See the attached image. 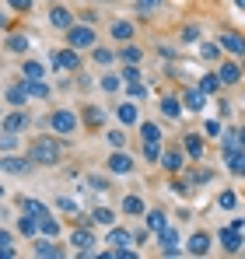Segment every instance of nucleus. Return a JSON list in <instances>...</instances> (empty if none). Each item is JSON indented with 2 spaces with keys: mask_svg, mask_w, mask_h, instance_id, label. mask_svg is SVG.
<instances>
[{
  "mask_svg": "<svg viewBox=\"0 0 245 259\" xmlns=\"http://www.w3.org/2000/svg\"><path fill=\"white\" fill-rule=\"evenodd\" d=\"M63 140H67V137H56L53 130H49V133H39V137L28 144L32 161H35L39 168H53V165H60V161H63Z\"/></svg>",
  "mask_w": 245,
  "mask_h": 259,
  "instance_id": "obj_1",
  "label": "nucleus"
},
{
  "mask_svg": "<svg viewBox=\"0 0 245 259\" xmlns=\"http://www.w3.org/2000/svg\"><path fill=\"white\" fill-rule=\"evenodd\" d=\"M81 126H84L81 116H77L74 109H67V105H60V109H53V112L46 116V130H53L56 137H74Z\"/></svg>",
  "mask_w": 245,
  "mask_h": 259,
  "instance_id": "obj_2",
  "label": "nucleus"
},
{
  "mask_svg": "<svg viewBox=\"0 0 245 259\" xmlns=\"http://www.w3.org/2000/svg\"><path fill=\"white\" fill-rule=\"evenodd\" d=\"M46 63H49L53 74H56V70H63V74H81V49H74V46L49 49V53H46Z\"/></svg>",
  "mask_w": 245,
  "mask_h": 259,
  "instance_id": "obj_3",
  "label": "nucleus"
},
{
  "mask_svg": "<svg viewBox=\"0 0 245 259\" xmlns=\"http://www.w3.org/2000/svg\"><path fill=\"white\" fill-rule=\"evenodd\" d=\"M63 39H67V46H74V49H95L98 46V32H95V25L91 21H77L70 32H63Z\"/></svg>",
  "mask_w": 245,
  "mask_h": 259,
  "instance_id": "obj_4",
  "label": "nucleus"
},
{
  "mask_svg": "<svg viewBox=\"0 0 245 259\" xmlns=\"http://www.w3.org/2000/svg\"><path fill=\"white\" fill-rule=\"evenodd\" d=\"M70 245H74V252L77 256H95L98 249V235H95V224H77L74 231H70Z\"/></svg>",
  "mask_w": 245,
  "mask_h": 259,
  "instance_id": "obj_5",
  "label": "nucleus"
},
{
  "mask_svg": "<svg viewBox=\"0 0 245 259\" xmlns=\"http://www.w3.org/2000/svg\"><path fill=\"white\" fill-rule=\"evenodd\" d=\"M46 21H49V28H56V32H70V28L77 25V14H74L70 7H63V4H49Z\"/></svg>",
  "mask_w": 245,
  "mask_h": 259,
  "instance_id": "obj_6",
  "label": "nucleus"
},
{
  "mask_svg": "<svg viewBox=\"0 0 245 259\" xmlns=\"http://www.w3.org/2000/svg\"><path fill=\"white\" fill-rule=\"evenodd\" d=\"M217 74H221L224 88H238L245 81V67H242V60H235V56H224L217 63Z\"/></svg>",
  "mask_w": 245,
  "mask_h": 259,
  "instance_id": "obj_7",
  "label": "nucleus"
},
{
  "mask_svg": "<svg viewBox=\"0 0 245 259\" xmlns=\"http://www.w3.org/2000/svg\"><path fill=\"white\" fill-rule=\"evenodd\" d=\"M186 165H189V154H186L182 144H179V147H165V154H161L165 175H182V172H186Z\"/></svg>",
  "mask_w": 245,
  "mask_h": 259,
  "instance_id": "obj_8",
  "label": "nucleus"
},
{
  "mask_svg": "<svg viewBox=\"0 0 245 259\" xmlns=\"http://www.w3.org/2000/svg\"><path fill=\"white\" fill-rule=\"evenodd\" d=\"M217 42H221V49H224L228 56H235V60L245 56V35L235 32V28H221V32H217Z\"/></svg>",
  "mask_w": 245,
  "mask_h": 259,
  "instance_id": "obj_9",
  "label": "nucleus"
},
{
  "mask_svg": "<svg viewBox=\"0 0 245 259\" xmlns=\"http://www.w3.org/2000/svg\"><path fill=\"white\" fill-rule=\"evenodd\" d=\"M4 102H7V109H25V105L32 102V95H28V81L18 77L14 84H7V88H4Z\"/></svg>",
  "mask_w": 245,
  "mask_h": 259,
  "instance_id": "obj_10",
  "label": "nucleus"
},
{
  "mask_svg": "<svg viewBox=\"0 0 245 259\" xmlns=\"http://www.w3.org/2000/svg\"><path fill=\"white\" fill-rule=\"evenodd\" d=\"M217 242H221V249L228 252V256H242V249H245V238H242V231L238 228H217Z\"/></svg>",
  "mask_w": 245,
  "mask_h": 259,
  "instance_id": "obj_11",
  "label": "nucleus"
},
{
  "mask_svg": "<svg viewBox=\"0 0 245 259\" xmlns=\"http://www.w3.org/2000/svg\"><path fill=\"white\" fill-rule=\"evenodd\" d=\"M154 238H158V252H161V256H168V259H172V256H182V252H186V245H179V231H175L172 224H168L165 231H158Z\"/></svg>",
  "mask_w": 245,
  "mask_h": 259,
  "instance_id": "obj_12",
  "label": "nucleus"
},
{
  "mask_svg": "<svg viewBox=\"0 0 245 259\" xmlns=\"http://www.w3.org/2000/svg\"><path fill=\"white\" fill-rule=\"evenodd\" d=\"M105 168H109L112 175H133V172H137V158L126 154V147H123V151H112V154H109Z\"/></svg>",
  "mask_w": 245,
  "mask_h": 259,
  "instance_id": "obj_13",
  "label": "nucleus"
},
{
  "mask_svg": "<svg viewBox=\"0 0 245 259\" xmlns=\"http://www.w3.org/2000/svg\"><path fill=\"white\" fill-rule=\"evenodd\" d=\"M28 126H32V116H28L25 109H7V112H4L0 130H7V133H28Z\"/></svg>",
  "mask_w": 245,
  "mask_h": 259,
  "instance_id": "obj_14",
  "label": "nucleus"
},
{
  "mask_svg": "<svg viewBox=\"0 0 245 259\" xmlns=\"http://www.w3.org/2000/svg\"><path fill=\"white\" fill-rule=\"evenodd\" d=\"M158 112H161L165 119H172V123H179V119L186 116V105H182V95H161V98H158Z\"/></svg>",
  "mask_w": 245,
  "mask_h": 259,
  "instance_id": "obj_15",
  "label": "nucleus"
},
{
  "mask_svg": "<svg viewBox=\"0 0 245 259\" xmlns=\"http://www.w3.org/2000/svg\"><path fill=\"white\" fill-rule=\"evenodd\" d=\"M0 168H4L7 175H28L32 168H35V161H32V154H4Z\"/></svg>",
  "mask_w": 245,
  "mask_h": 259,
  "instance_id": "obj_16",
  "label": "nucleus"
},
{
  "mask_svg": "<svg viewBox=\"0 0 245 259\" xmlns=\"http://www.w3.org/2000/svg\"><path fill=\"white\" fill-rule=\"evenodd\" d=\"M203 137H207V133H193V130H189V133H182V140H179V144L186 147L189 161H203V158H207V144H203Z\"/></svg>",
  "mask_w": 245,
  "mask_h": 259,
  "instance_id": "obj_17",
  "label": "nucleus"
},
{
  "mask_svg": "<svg viewBox=\"0 0 245 259\" xmlns=\"http://www.w3.org/2000/svg\"><path fill=\"white\" fill-rule=\"evenodd\" d=\"M14 228H18V235H21V238H28V242L42 235V221H39V217H32V214H25V210H18Z\"/></svg>",
  "mask_w": 245,
  "mask_h": 259,
  "instance_id": "obj_18",
  "label": "nucleus"
},
{
  "mask_svg": "<svg viewBox=\"0 0 245 259\" xmlns=\"http://www.w3.org/2000/svg\"><path fill=\"white\" fill-rule=\"evenodd\" d=\"M109 39H116V42H133V39H137V21L116 18V21L109 25Z\"/></svg>",
  "mask_w": 245,
  "mask_h": 259,
  "instance_id": "obj_19",
  "label": "nucleus"
},
{
  "mask_svg": "<svg viewBox=\"0 0 245 259\" xmlns=\"http://www.w3.org/2000/svg\"><path fill=\"white\" fill-rule=\"evenodd\" d=\"M116 119H119L123 126H140V102H133V98H126L116 105Z\"/></svg>",
  "mask_w": 245,
  "mask_h": 259,
  "instance_id": "obj_20",
  "label": "nucleus"
},
{
  "mask_svg": "<svg viewBox=\"0 0 245 259\" xmlns=\"http://www.w3.org/2000/svg\"><path fill=\"white\" fill-rule=\"evenodd\" d=\"M81 123L91 133H102L105 130V109L102 105H81Z\"/></svg>",
  "mask_w": 245,
  "mask_h": 259,
  "instance_id": "obj_21",
  "label": "nucleus"
},
{
  "mask_svg": "<svg viewBox=\"0 0 245 259\" xmlns=\"http://www.w3.org/2000/svg\"><path fill=\"white\" fill-rule=\"evenodd\" d=\"M32 252L39 259H60L63 256V249L56 245V238H49V235H39V238H32Z\"/></svg>",
  "mask_w": 245,
  "mask_h": 259,
  "instance_id": "obj_22",
  "label": "nucleus"
},
{
  "mask_svg": "<svg viewBox=\"0 0 245 259\" xmlns=\"http://www.w3.org/2000/svg\"><path fill=\"white\" fill-rule=\"evenodd\" d=\"M182 179L193 186V189H200V186H210L214 182V168H203L200 161H193V168L186 165V172H182Z\"/></svg>",
  "mask_w": 245,
  "mask_h": 259,
  "instance_id": "obj_23",
  "label": "nucleus"
},
{
  "mask_svg": "<svg viewBox=\"0 0 245 259\" xmlns=\"http://www.w3.org/2000/svg\"><path fill=\"white\" fill-rule=\"evenodd\" d=\"M210 245H214V238L207 231H193L186 238V256H210Z\"/></svg>",
  "mask_w": 245,
  "mask_h": 259,
  "instance_id": "obj_24",
  "label": "nucleus"
},
{
  "mask_svg": "<svg viewBox=\"0 0 245 259\" xmlns=\"http://www.w3.org/2000/svg\"><path fill=\"white\" fill-rule=\"evenodd\" d=\"M207 98H210V95H207L200 84L182 91V105H186V112H203V109H207Z\"/></svg>",
  "mask_w": 245,
  "mask_h": 259,
  "instance_id": "obj_25",
  "label": "nucleus"
},
{
  "mask_svg": "<svg viewBox=\"0 0 245 259\" xmlns=\"http://www.w3.org/2000/svg\"><path fill=\"white\" fill-rule=\"evenodd\" d=\"M196 56H200L203 63H221V60H224V49H221L217 39H200V42H196Z\"/></svg>",
  "mask_w": 245,
  "mask_h": 259,
  "instance_id": "obj_26",
  "label": "nucleus"
},
{
  "mask_svg": "<svg viewBox=\"0 0 245 259\" xmlns=\"http://www.w3.org/2000/svg\"><path fill=\"white\" fill-rule=\"evenodd\" d=\"M4 49H7L11 56H25V53L32 49V39H28L25 32H7V35H4Z\"/></svg>",
  "mask_w": 245,
  "mask_h": 259,
  "instance_id": "obj_27",
  "label": "nucleus"
},
{
  "mask_svg": "<svg viewBox=\"0 0 245 259\" xmlns=\"http://www.w3.org/2000/svg\"><path fill=\"white\" fill-rule=\"evenodd\" d=\"M119 210H123V217H144L147 214V200H144L140 193H126L123 203H119Z\"/></svg>",
  "mask_w": 245,
  "mask_h": 259,
  "instance_id": "obj_28",
  "label": "nucleus"
},
{
  "mask_svg": "<svg viewBox=\"0 0 245 259\" xmlns=\"http://www.w3.org/2000/svg\"><path fill=\"white\" fill-rule=\"evenodd\" d=\"M105 245L109 249H119V245H137V238H133V228H109L105 231Z\"/></svg>",
  "mask_w": 245,
  "mask_h": 259,
  "instance_id": "obj_29",
  "label": "nucleus"
},
{
  "mask_svg": "<svg viewBox=\"0 0 245 259\" xmlns=\"http://www.w3.org/2000/svg\"><path fill=\"white\" fill-rule=\"evenodd\" d=\"M21 77L25 81H46L49 77V63H42V60H21Z\"/></svg>",
  "mask_w": 245,
  "mask_h": 259,
  "instance_id": "obj_30",
  "label": "nucleus"
},
{
  "mask_svg": "<svg viewBox=\"0 0 245 259\" xmlns=\"http://www.w3.org/2000/svg\"><path fill=\"white\" fill-rule=\"evenodd\" d=\"M18 210H25V214H32V217H39V221L53 217V210H49L42 200H35V196H21V200H18Z\"/></svg>",
  "mask_w": 245,
  "mask_h": 259,
  "instance_id": "obj_31",
  "label": "nucleus"
},
{
  "mask_svg": "<svg viewBox=\"0 0 245 259\" xmlns=\"http://www.w3.org/2000/svg\"><path fill=\"white\" fill-rule=\"evenodd\" d=\"M119 63H123V67H140V63H144V49H140L137 42H123Z\"/></svg>",
  "mask_w": 245,
  "mask_h": 259,
  "instance_id": "obj_32",
  "label": "nucleus"
},
{
  "mask_svg": "<svg viewBox=\"0 0 245 259\" xmlns=\"http://www.w3.org/2000/svg\"><path fill=\"white\" fill-rule=\"evenodd\" d=\"M161 154H165V144H158V140H144L140 158H144L147 165H161Z\"/></svg>",
  "mask_w": 245,
  "mask_h": 259,
  "instance_id": "obj_33",
  "label": "nucleus"
},
{
  "mask_svg": "<svg viewBox=\"0 0 245 259\" xmlns=\"http://www.w3.org/2000/svg\"><path fill=\"white\" fill-rule=\"evenodd\" d=\"M123 84H126V81H123V74H112V67H109V70L98 77V88H102L105 95H116V91H123Z\"/></svg>",
  "mask_w": 245,
  "mask_h": 259,
  "instance_id": "obj_34",
  "label": "nucleus"
},
{
  "mask_svg": "<svg viewBox=\"0 0 245 259\" xmlns=\"http://www.w3.org/2000/svg\"><path fill=\"white\" fill-rule=\"evenodd\" d=\"M196 84L203 88L207 95H221L224 81H221V74H217V70H207V74H200V77H196Z\"/></svg>",
  "mask_w": 245,
  "mask_h": 259,
  "instance_id": "obj_35",
  "label": "nucleus"
},
{
  "mask_svg": "<svg viewBox=\"0 0 245 259\" xmlns=\"http://www.w3.org/2000/svg\"><path fill=\"white\" fill-rule=\"evenodd\" d=\"M144 224H147V228L158 235V231H165V228H168V214H165V210H158V207H147V214H144Z\"/></svg>",
  "mask_w": 245,
  "mask_h": 259,
  "instance_id": "obj_36",
  "label": "nucleus"
},
{
  "mask_svg": "<svg viewBox=\"0 0 245 259\" xmlns=\"http://www.w3.org/2000/svg\"><path fill=\"white\" fill-rule=\"evenodd\" d=\"M91 60H95L98 67H105V70H109V67L119 60V53H112L109 46H95V49H91Z\"/></svg>",
  "mask_w": 245,
  "mask_h": 259,
  "instance_id": "obj_37",
  "label": "nucleus"
},
{
  "mask_svg": "<svg viewBox=\"0 0 245 259\" xmlns=\"http://www.w3.org/2000/svg\"><path fill=\"white\" fill-rule=\"evenodd\" d=\"M91 217H95V224H98V228H116V224H119V217H116L112 207H95Z\"/></svg>",
  "mask_w": 245,
  "mask_h": 259,
  "instance_id": "obj_38",
  "label": "nucleus"
},
{
  "mask_svg": "<svg viewBox=\"0 0 245 259\" xmlns=\"http://www.w3.org/2000/svg\"><path fill=\"white\" fill-rule=\"evenodd\" d=\"M140 140H158V144H165V130L158 123H151V119H140Z\"/></svg>",
  "mask_w": 245,
  "mask_h": 259,
  "instance_id": "obj_39",
  "label": "nucleus"
},
{
  "mask_svg": "<svg viewBox=\"0 0 245 259\" xmlns=\"http://www.w3.org/2000/svg\"><path fill=\"white\" fill-rule=\"evenodd\" d=\"M123 91H126V98H133V102H147V84H144V77H140V81H126Z\"/></svg>",
  "mask_w": 245,
  "mask_h": 259,
  "instance_id": "obj_40",
  "label": "nucleus"
},
{
  "mask_svg": "<svg viewBox=\"0 0 245 259\" xmlns=\"http://www.w3.org/2000/svg\"><path fill=\"white\" fill-rule=\"evenodd\" d=\"M28 95L35 102H49L53 98V88H49V81H28Z\"/></svg>",
  "mask_w": 245,
  "mask_h": 259,
  "instance_id": "obj_41",
  "label": "nucleus"
},
{
  "mask_svg": "<svg viewBox=\"0 0 245 259\" xmlns=\"http://www.w3.org/2000/svg\"><path fill=\"white\" fill-rule=\"evenodd\" d=\"M105 140H109V147H112V151H123V147H126V126H112L109 130V133H105Z\"/></svg>",
  "mask_w": 245,
  "mask_h": 259,
  "instance_id": "obj_42",
  "label": "nucleus"
},
{
  "mask_svg": "<svg viewBox=\"0 0 245 259\" xmlns=\"http://www.w3.org/2000/svg\"><path fill=\"white\" fill-rule=\"evenodd\" d=\"M18 147H21V133H7V130H4V133H0V151H4V154H14Z\"/></svg>",
  "mask_w": 245,
  "mask_h": 259,
  "instance_id": "obj_43",
  "label": "nucleus"
},
{
  "mask_svg": "<svg viewBox=\"0 0 245 259\" xmlns=\"http://www.w3.org/2000/svg\"><path fill=\"white\" fill-rule=\"evenodd\" d=\"M235 207H238L235 189H221V193H217V210H235Z\"/></svg>",
  "mask_w": 245,
  "mask_h": 259,
  "instance_id": "obj_44",
  "label": "nucleus"
},
{
  "mask_svg": "<svg viewBox=\"0 0 245 259\" xmlns=\"http://www.w3.org/2000/svg\"><path fill=\"white\" fill-rule=\"evenodd\" d=\"M137 4V14H144V18H151V14H158L165 7V0H133Z\"/></svg>",
  "mask_w": 245,
  "mask_h": 259,
  "instance_id": "obj_45",
  "label": "nucleus"
},
{
  "mask_svg": "<svg viewBox=\"0 0 245 259\" xmlns=\"http://www.w3.org/2000/svg\"><path fill=\"white\" fill-rule=\"evenodd\" d=\"M84 182L91 186V193H109V189H112V182H109L105 175H88Z\"/></svg>",
  "mask_w": 245,
  "mask_h": 259,
  "instance_id": "obj_46",
  "label": "nucleus"
},
{
  "mask_svg": "<svg viewBox=\"0 0 245 259\" xmlns=\"http://www.w3.org/2000/svg\"><path fill=\"white\" fill-rule=\"evenodd\" d=\"M53 207H56V210H63V214H74V217L81 214V207H77L70 196H56V200H53Z\"/></svg>",
  "mask_w": 245,
  "mask_h": 259,
  "instance_id": "obj_47",
  "label": "nucleus"
},
{
  "mask_svg": "<svg viewBox=\"0 0 245 259\" xmlns=\"http://www.w3.org/2000/svg\"><path fill=\"white\" fill-rule=\"evenodd\" d=\"M224 126H228V123H224V119L217 116V119H207V123H203V133H207V137H214V140H221Z\"/></svg>",
  "mask_w": 245,
  "mask_h": 259,
  "instance_id": "obj_48",
  "label": "nucleus"
},
{
  "mask_svg": "<svg viewBox=\"0 0 245 259\" xmlns=\"http://www.w3.org/2000/svg\"><path fill=\"white\" fill-rule=\"evenodd\" d=\"M42 235H49V238H60V235H63V224H60L56 217H46V221H42Z\"/></svg>",
  "mask_w": 245,
  "mask_h": 259,
  "instance_id": "obj_49",
  "label": "nucleus"
},
{
  "mask_svg": "<svg viewBox=\"0 0 245 259\" xmlns=\"http://www.w3.org/2000/svg\"><path fill=\"white\" fill-rule=\"evenodd\" d=\"M179 35H182V42H186V46H189V42H200V39H203L200 25H182V32H179Z\"/></svg>",
  "mask_w": 245,
  "mask_h": 259,
  "instance_id": "obj_50",
  "label": "nucleus"
},
{
  "mask_svg": "<svg viewBox=\"0 0 245 259\" xmlns=\"http://www.w3.org/2000/svg\"><path fill=\"white\" fill-rule=\"evenodd\" d=\"M4 4H7L11 11H18V14H25V18H28V14H32V7H35V0H4Z\"/></svg>",
  "mask_w": 245,
  "mask_h": 259,
  "instance_id": "obj_51",
  "label": "nucleus"
},
{
  "mask_svg": "<svg viewBox=\"0 0 245 259\" xmlns=\"http://www.w3.org/2000/svg\"><path fill=\"white\" fill-rule=\"evenodd\" d=\"M214 105H217V116L228 123V119H231V98H221V95H217V102H214Z\"/></svg>",
  "mask_w": 245,
  "mask_h": 259,
  "instance_id": "obj_52",
  "label": "nucleus"
},
{
  "mask_svg": "<svg viewBox=\"0 0 245 259\" xmlns=\"http://www.w3.org/2000/svg\"><path fill=\"white\" fill-rule=\"evenodd\" d=\"M158 56H161V60H168V63H175V56H179V53H175V46H158Z\"/></svg>",
  "mask_w": 245,
  "mask_h": 259,
  "instance_id": "obj_53",
  "label": "nucleus"
},
{
  "mask_svg": "<svg viewBox=\"0 0 245 259\" xmlns=\"http://www.w3.org/2000/svg\"><path fill=\"white\" fill-rule=\"evenodd\" d=\"M151 235H154V231H151L147 224H144V228H133V238H137V245H144V242H147Z\"/></svg>",
  "mask_w": 245,
  "mask_h": 259,
  "instance_id": "obj_54",
  "label": "nucleus"
},
{
  "mask_svg": "<svg viewBox=\"0 0 245 259\" xmlns=\"http://www.w3.org/2000/svg\"><path fill=\"white\" fill-rule=\"evenodd\" d=\"M140 67H123V81H140Z\"/></svg>",
  "mask_w": 245,
  "mask_h": 259,
  "instance_id": "obj_55",
  "label": "nucleus"
},
{
  "mask_svg": "<svg viewBox=\"0 0 245 259\" xmlns=\"http://www.w3.org/2000/svg\"><path fill=\"white\" fill-rule=\"evenodd\" d=\"M0 245H14V231L7 228V221H4V228H0Z\"/></svg>",
  "mask_w": 245,
  "mask_h": 259,
  "instance_id": "obj_56",
  "label": "nucleus"
},
{
  "mask_svg": "<svg viewBox=\"0 0 245 259\" xmlns=\"http://www.w3.org/2000/svg\"><path fill=\"white\" fill-rule=\"evenodd\" d=\"M0 256H4V259H14V256H18V249H14V245H0Z\"/></svg>",
  "mask_w": 245,
  "mask_h": 259,
  "instance_id": "obj_57",
  "label": "nucleus"
},
{
  "mask_svg": "<svg viewBox=\"0 0 245 259\" xmlns=\"http://www.w3.org/2000/svg\"><path fill=\"white\" fill-rule=\"evenodd\" d=\"M238 140H242V147H245V126H238Z\"/></svg>",
  "mask_w": 245,
  "mask_h": 259,
  "instance_id": "obj_58",
  "label": "nucleus"
},
{
  "mask_svg": "<svg viewBox=\"0 0 245 259\" xmlns=\"http://www.w3.org/2000/svg\"><path fill=\"white\" fill-rule=\"evenodd\" d=\"M235 7H238V11H245V0H235Z\"/></svg>",
  "mask_w": 245,
  "mask_h": 259,
  "instance_id": "obj_59",
  "label": "nucleus"
},
{
  "mask_svg": "<svg viewBox=\"0 0 245 259\" xmlns=\"http://www.w3.org/2000/svg\"><path fill=\"white\" fill-rule=\"evenodd\" d=\"M242 67H245V56H242Z\"/></svg>",
  "mask_w": 245,
  "mask_h": 259,
  "instance_id": "obj_60",
  "label": "nucleus"
},
{
  "mask_svg": "<svg viewBox=\"0 0 245 259\" xmlns=\"http://www.w3.org/2000/svg\"><path fill=\"white\" fill-rule=\"evenodd\" d=\"M49 4H56V0H49Z\"/></svg>",
  "mask_w": 245,
  "mask_h": 259,
  "instance_id": "obj_61",
  "label": "nucleus"
},
{
  "mask_svg": "<svg viewBox=\"0 0 245 259\" xmlns=\"http://www.w3.org/2000/svg\"><path fill=\"white\" fill-rule=\"evenodd\" d=\"M242 256H245V249H242Z\"/></svg>",
  "mask_w": 245,
  "mask_h": 259,
  "instance_id": "obj_62",
  "label": "nucleus"
},
{
  "mask_svg": "<svg viewBox=\"0 0 245 259\" xmlns=\"http://www.w3.org/2000/svg\"><path fill=\"white\" fill-rule=\"evenodd\" d=\"M242 126H245V119H242Z\"/></svg>",
  "mask_w": 245,
  "mask_h": 259,
  "instance_id": "obj_63",
  "label": "nucleus"
},
{
  "mask_svg": "<svg viewBox=\"0 0 245 259\" xmlns=\"http://www.w3.org/2000/svg\"><path fill=\"white\" fill-rule=\"evenodd\" d=\"M95 4H98V0H95Z\"/></svg>",
  "mask_w": 245,
  "mask_h": 259,
  "instance_id": "obj_64",
  "label": "nucleus"
}]
</instances>
